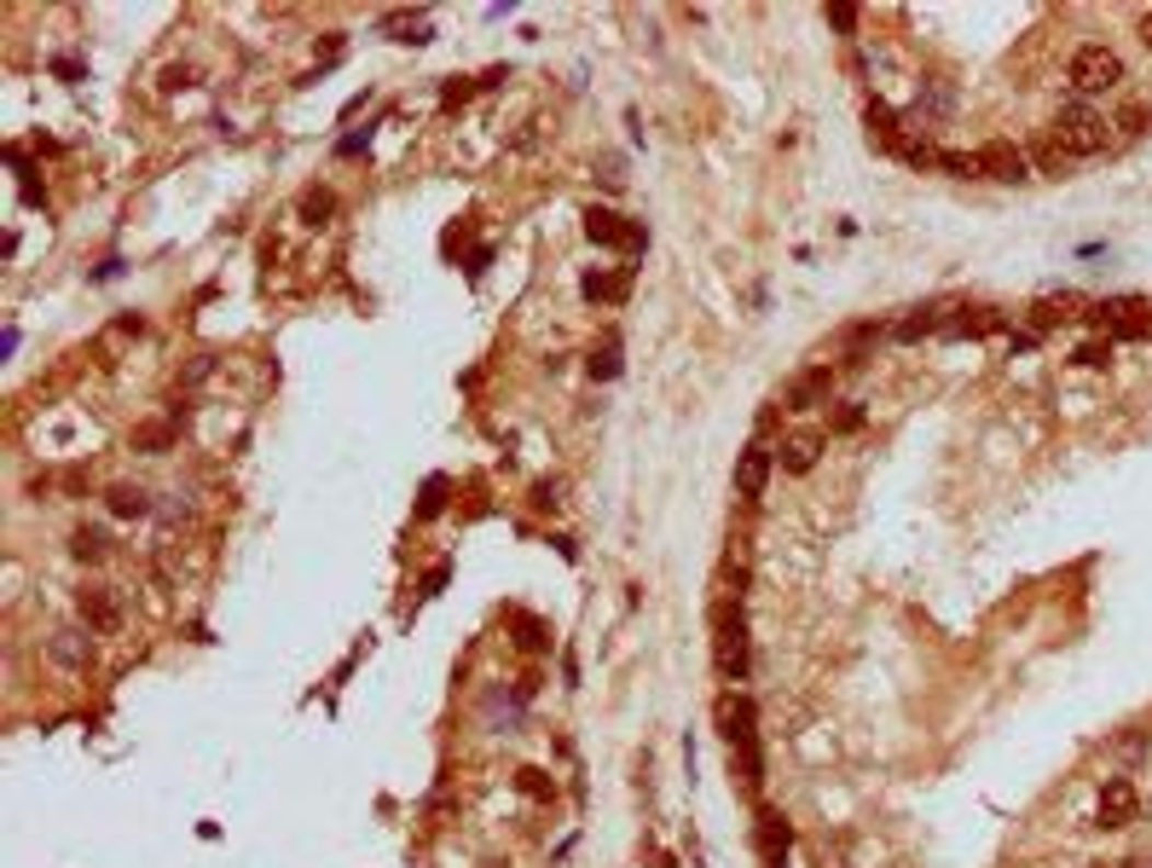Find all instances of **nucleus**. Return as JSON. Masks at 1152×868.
<instances>
[{
	"label": "nucleus",
	"mask_w": 1152,
	"mask_h": 868,
	"mask_svg": "<svg viewBox=\"0 0 1152 868\" xmlns=\"http://www.w3.org/2000/svg\"><path fill=\"white\" fill-rule=\"evenodd\" d=\"M713 666L724 683H741L747 666H753V643H747V614L736 602H718L713 609Z\"/></svg>",
	"instance_id": "obj_1"
},
{
	"label": "nucleus",
	"mask_w": 1152,
	"mask_h": 868,
	"mask_svg": "<svg viewBox=\"0 0 1152 868\" xmlns=\"http://www.w3.org/2000/svg\"><path fill=\"white\" fill-rule=\"evenodd\" d=\"M1101 331H1111L1118 342H1152V301L1141 296H1118V301H1101V308H1088Z\"/></svg>",
	"instance_id": "obj_2"
},
{
	"label": "nucleus",
	"mask_w": 1152,
	"mask_h": 868,
	"mask_svg": "<svg viewBox=\"0 0 1152 868\" xmlns=\"http://www.w3.org/2000/svg\"><path fill=\"white\" fill-rule=\"evenodd\" d=\"M1118 82H1124V58L1111 53L1106 42H1088V47L1071 53V88L1078 93H1106Z\"/></svg>",
	"instance_id": "obj_3"
},
{
	"label": "nucleus",
	"mask_w": 1152,
	"mask_h": 868,
	"mask_svg": "<svg viewBox=\"0 0 1152 868\" xmlns=\"http://www.w3.org/2000/svg\"><path fill=\"white\" fill-rule=\"evenodd\" d=\"M1055 139L1065 146V157H1101L1106 151V116H1095L1088 105H1065L1055 116Z\"/></svg>",
	"instance_id": "obj_4"
},
{
	"label": "nucleus",
	"mask_w": 1152,
	"mask_h": 868,
	"mask_svg": "<svg viewBox=\"0 0 1152 868\" xmlns=\"http://www.w3.org/2000/svg\"><path fill=\"white\" fill-rule=\"evenodd\" d=\"M713 724H718V736L730 741V747L759 741V713H753V701L736 695V690H724V695L713 701Z\"/></svg>",
	"instance_id": "obj_5"
},
{
	"label": "nucleus",
	"mask_w": 1152,
	"mask_h": 868,
	"mask_svg": "<svg viewBox=\"0 0 1152 868\" xmlns=\"http://www.w3.org/2000/svg\"><path fill=\"white\" fill-rule=\"evenodd\" d=\"M979 180L1019 186V180H1030V151H1019L1014 139H990V146L979 151Z\"/></svg>",
	"instance_id": "obj_6"
},
{
	"label": "nucleus",
	"mask_w": 1152,
	"mask_h": 868,
	"mask_svg": "<svg viewBox=\"0 0 1152 868\" xmlns=\"http://www.w3.org/2000/svg\"><path fill=\"white\" fill-rule=\"evenodd\" d=\"M585 238L609 250H643V227L637 220H620L614 209H585Z\"/></svg>",
	"instance_id": "obj_7"
},
{
	"label": "nucleus",
	"mask_w": 1152,
	"mask_h": 868,
	"mask_svg": "<svg viewBox=\"0 0 1152 868\" xmlns=\"http://www.w3.org/2000/svg\"><path fill=\"white\" fill-rule=\"evenodd\" d=\"M1136 811H1141V794H1136V782L1129 776H1111L1106 787H1101V828H1124V822H1136Z\"/></svg>",
	"instance_id": "obj_8"
},
{
	"label": "nucleus",
	"mask_w": 1152,
	"mask_h": 868,
	"mask_svg": "<svg viewBox=\"0 0 1152 868\" xmlns=\"http://www.w3.org/2000/svg\"><path fill=\"white\" fill-rule=\"evenodd\" d=\"M771 463H776V452L764 447V440H753V447H741V458H736V493H741V498H764V481H771Z\"/></svg>",
	"instance_id": "obj_9"
},
{
	"label": "nucleus",
	"mask_w": 1152,
	"mask_h": 868,
	"mask_svg": "<svg viewBox=\"0 0 1152 868\" xmlns=\"http://www.w3.org/2000/svg\"><path fill=\"white\" fill-rule=\"evenodd\" d=\"M776 458H782V470H787V475H811V470H817V458H822V435H817V429L787 435L782 447H776Z\"/></svg>",
	"instance_id": "obj_10"
},
{
	"label": "nucleus",
	"mask_w": 1152,
	"mask_h": 868,
	"mask_svg": "<svg viewBox=\"0 0 1152 868\" xmlns=\"http://www.w3.org/2000/svg\"><path fill=\"white\" fill-rule=\"evenodd\" d=\"M82 620H88V632H116V625H123V602H116L105 585H88L82 591Z\"/></svg>",
	"instance_id": "obj_11"
},
{
	"label": "nucleus",
	"mask_w": 1152,
	"mask_h": 868,
	"mask_svg": "<svg viewBox=\"0 0 1152 868\" xmlns=\"http://www.w3.org/2000/svg\"><path fill=\"white\" fill-rule=\"evenodd\" d=\"M1083 313V296H1042L1037 308H1030V331H1055V325H1065V319H1078Z\"/></svg>",
	"instance_id": "obj_12"
},
{
	"label": "nucleus",
	"mask_w": 1152,
	"mask_h": 868,
	"mask_svg": "<svg viewBox=\"0 0 1152 868\" xmlns=\"http://www.w3.org/2000/svg\"><path fill=\"white\" fill-rule=\"evenodd\" d=\"M1002 325H1007V319H1002L997 308H961L944 331H949V336H997Z\"/></svg>",
	"instance_id": "obj_13"
},
{
	"label": "nucleus",
	"mask_w": 1152,
	"mask_h": 868,
	"mask_svg": "<svg viewBox=\"0 0 1152 868\" xmlns=\"http://www.w3.org/2000/svg\"><path fill=\"white\" fill-rule=\"evenodd\" d=\"M822 400H828V366L805 371L794 389H787V412H811V406H822Z\"/></svg>",
	"instance_id": "obj_14"
},
{
	"label": "nucleus",
	"mask_w": 1152,
	"mask_h": 868,
	"mask_svg": "<svg viewBox=\"0 0 1152 868\" xmlns=\"http://www.w3.org/2000/svg\"><path fill=\"white\" fill-rule=\"evenodd\" d=\"M787 845H794V828H787V817L764 811V817H759V852H764V863H782Z\"/></svg>",
	"instance_id": "obj_15"
},
{
	"label": "nucleus",
	"mask_w": 1152,
	"mask_h": 868,
	"mask_svg": "<svg viewBox=\"0 0 1152 868\" xmlns=\"http://www.w3.org/2000/svg\"><path fill=\"white\" fill-rule=\"evenodd\" d=\"M938 325H949V319H944V301H926V308H909V319L898 325V342H921V336H933Z\"/></svg>",
	"instance_id": "obj_16"
},
{
	"label": "nucleus",
	"mask_w": 1152,
	"mask_h": 868,
	"mask_svg": "<svg viewBox=\"0 0 1152 868\" xmlns=\"http://www.w3.org/2000/svg\"><path fill=\"white\" fill-rule=\"evenodd\" d=\"M591 301H625V290H632V267H620V273H591L579 285Z\"/></svg>",
	"instance_id": "obj_17"
},
{
	"label": "nucleus",
	"mask_w": 1152,
	"mask_h": 868,
	"mask_svg": "<svg viewBox=\"0 0 1152 868\" xmlns=\"http://www.w3.org/2000/svg\"><path fill=\"white\" fill-rule=\"evenodd\" d=\"M53 660L76 672V666H88V660H93V643H88L82 632H53Z\"/></svg>",
	"instance_id": "obj_18"
},
{
	"label": "nucleus",
	"mask_w": 1152,
	"mask_h": 868,
	"mask_svg": "<svg viewBox=\"0 0 1152 868\" xmlns=\"http://www.w3.org/2000/svg\"><path fill=\"white\" fill-rule=\"evenodd\" d=\"M382 30H394V42H429V12H389Z\"/></svg>",
	"instance_id": "obj_19"
},
{
	"label": "nucleus",
	"mask_w": 1152,
	"mask_h": 868,
	"mask_svg": "<svg viewBox=\"0 0 1152 868\" xmlns=\"http://www.w3.org/2000/svg\"><path fill=\"white\" fill-rule=\"evenodd\" d=\"M70 551L82 556V562H105V556H111V539L99 533V528H82V533L70 539Z\"/></svg>",
	"instance_id": "obj_20"
},
{
	"label": "nucleus",
	"mask_w": 1152,
	"mask_h": 868,
	"mask_svg": "<svg viewBox=\"0 0 1152 868\" xmlns=\"http://www.w3.org/2000/svg\"><path fill=\"white\" fill-rule=\"evenodd\" d=\"M331 215H336V197H331L325 186L301 192V220H313V227H319V220H331Z\"/></svg>",
	"instance_id": "obj_21"
},
{
	"label": "nucleus",
	"mask_w": 1152,
	"mask_h": 868,
	"mask_svg": "<svg viewBox=\"0 0 1152 868\" xmlns=\"http://www.w3.org/2000/svg\"><path fill=\"white\" fill-rule=\"evenodd\" d=\"M938 169L956 180H979V151H938Z\"/></svg>",
	"instance_id": "obj_22"
},
{
	"label": "nucleus",
	"mask_w": 1152,
	"mask_h": 868,
	"mask_svg": "<svg viewBox=\"0 0 1152 868\" xmlns=\"http://www.w3.org/2000/svg\"><path fill=\"white\" fill-rule=\"evenodd\" d=\"M111 510H116V516H146L151 498L139 493V487H111Z\"/></svg>",
	"instance_id": "obj_23"
},
{
	"label": "nucleus",
	"mask_w": 1152,
	"mask_h": 868,
	"mask_svg": "<svg viewBox=\"0 0 1152 868\" xmlns=\"http://www.w3.org/2000/svg\"><path fill=\"white\" fill-rule=\"evenodd\" d=\"M1037 163H1042V174H1055V180H1060V174H1065V163H1071V157H1065V146H1060V139L1048 134L1042 146H1037Z\"/></svg>",
	"instance_id": "obj_24"
},
{
	"label": "nucleus",
	"mask_w": 1152,
	"mask_h": 868,
	"mask_svg": "<svg viewBox=\"0 0 1152 868\" xmlns=\"http://www.w3.org/2000/svg\"><path fill=\"white\" fill-rule=\"evenodd\" d=\"M620 371V342H602V354H591V377H614Z\"/></svg>",
	"instance_id": "obj_25"
},
{
	"label": "nucleus",
	"mask_w": 1152,
	"mask_h": 868,
	"mask_svg": "<svg viewBox=\"0 0 1152 868\" xmlns=\"http://www.w3.org/2000/svg\"><path fill=\"white\" fill-rule=\"evenodd\" d=\"M440 504H447V481H429V487H423L417 516H440Z\"/></svg>",
	"instance_id": "obj_26"
},
{
	"label": "nucleus",
	"mask_w": 1152,
	"mask_h": 868,
	"mask_svg": "<svg viewBox=\"0 0 1152 868\" xmlns=\"http://www.w3.org/2000/svg\"><path fill=\"white\" fill-rule=\"evenodd\" d=\"M1106 359H1111V342H1083V348H1078V366H1088V371L1106 366Z\"/></svg>",
	"instance_id": "obj_27"
},
{
	"label": "nucleus",
	"mask_w": 1152,
	"mask_h": 868,
	"mask_svg": "<svg viewBox=\"0 0 1152 868\" xmlns=\"http://www.w3.org/2000/svg\"><path fill=\"white\" fill-rule=\"evenodd\" d=\"M828 429H834V435H852V429H863V406H840Z\"/></svg>",
	"instance_id": "obj_28"
},
{
	"label": "nucleus",
	"mask_w": 1152,
	"mask_h": 868,
	"mask_svg": "<svg viewBox=\"0 0 1152 868\" xmlns=\"http://www.w3.org/2000/svg\"><path fill=\"white\" fill-rule=\"evenodd\" d=\"M828 24L852 35V30H857V7H845V0H834V7H828Z\"/></svg>",
	"instance_id": "obj_29"
},
{
	"label": "nucleus",
	"mask_w": 1152,
	"mask_h": 868,
	"mask_svg": "<svg viewBox=\"0 0 1152 868\" xmlns=\"http://www.w3.org/2000/svg\"><path fill=\"white\" fill-rule=\"evenodd\" d=\"M139 447H169V429H163V423H151V429H139Z\"/></svg>",
	"instance_id": "obj_30"
},
{
	"label": "nucleus",
	"mask_w": 1152,
	"mask_h": 868,
	"mask_svg": "<svg viewBox=\"0 0 1152 868\" xmlns=\"http://www.w3.org/2000/svg\"><path fill=\"white\" fill-rule=\"evenodd\" d=\"M475 88H481V82H452V88H447V93H440V99H447V105H463V99H470Z\"/></svg>",
	"instance_id": "obj_31"
},
{
	"label": "nucleus",
	"mask_w": 1152,
	"mask_h": 868,
	"mask_svg": "<svg viewBox=\"0 0 1152 868\" xmlns=\"http://www.w3.org/2000/svg\"><path fill=\"white\" fill-rule=\"evenodd\" d=\"M521 787H528V794H551V782H544L539 771H521Z\"/></svg>",
	"instance_id": "obj_32"
},
{
	"label": "nucleus",
	"mask_w": 1152,
	"mask_h": 868,
	"mask_svg": "<svg viewBox=\"0 0 1152 868\" xmlns=\"http://www.w3.org/2000/svg\"><path fill=\"white\" fill-rule=\"evenodd\" d=\"M1141 42H1147V53H1152V12H1141Z\"/></svg>",
	"instance_id": "obj_33"
}]
</instances>
